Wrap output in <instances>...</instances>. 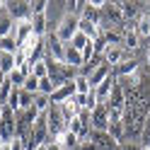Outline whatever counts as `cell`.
Segmentation results:
<instances>
[{
  "instance_id": "ac0fdd59",
  "label": "cell",
  "mask_w": 150,
  "mask_h": 150,
  "mask_svg": "<svg viewBox=\"0 0 150 150\" xmlns=\"http://www.w3.org/2000/svg\"><path fill=\"white\" fill-rule=\"evenodd\" d=\"M34 109L39 111V114H46V111L51 109V97H46V95H34Z\"/></svg>"
},
{
  "instance_id": "74e56055",
  "label": "cell",
  "mask_w": 150,
  "mask_h": 150,
  "mask_svg": "<svg viewBox=\"0 0 150 150\" xmlns=\"http://www.w3.org/2000/svg\"><path fill=\"white\" fill-rule=\"evenodd\" d=\"M140 150H150V148H145V145H140Z\"/></svg>"
},
{
  "instance_id": "f1b7e54d",
  "label": "cell",
  "mask_w": 150,
  "mask_h": 150,
  "mask_svg": "<svg viewBox=\"0 0 150 150\" xmlns=\"http://www.w3.org/2000/svg\"><path fill=\"white\" fill-rule=\"evenodd\" d=\"M46 7H49L46 0H32V17L34 15H46Z\"/></svg>"
},
{
  "instance_id": "4316f807",
  "label": "cell",
  "mask_w": 150,
  "mask_h": 150,
  "mask_svg": "<svg viewBox=\"0 0 150 150\" xmlns=\"http://www.w3.org/2000/svg\"><path fill=\"white\" fill-rule=\"evenodd\" d=\"M22 90H24V92H29V95H39V78H34V75H29Z\"/></svg>"
},
{
  "instance_id": "1f68e13d",
  "label": "cell",
  "mask_w": 150,
  "mask_h": 150,
  "mask_svg": "<svg viewBox=\"0 0 150 150\" xmlns=\"http://www.w3.org/2000/svg\"><path fill=\"white\" fill-rule=\"evenodd\" d=\"M116 150H140V145H136V143H131V140H128V143H121Z\"/></svg>"
},
{
  "instance_id": "5b68a950",
  "label": "cell",
  "mask_w": 150,
  "mask_h": 150,
  "mask_svg": "<svg viewBox=\"0 0 150 150\" xmlns=\"http://www.w3.org/2000/svg\"><path fill=\"white\" fill-rule=\"evenodd\" d=\"M114 87H116V78H114V75H109V78L102 82L99 87H95L99 104H107V102H109V97H111V92H114Z\"/></svg>"
},
{
  "instance_id": "3957f363",
  "label": "cell",
  "mask_w": 150,
  "mask_h": 150,
  "mask_svg": "<svg viewBox=\"0 0 150 150\" xmlns=\"http://www.w3.org/2000/svg\"><path fill=\"white\" fill-rule=\"evenodd\" d=\"M92 131H109V107L99 104L92 111Z\"/></svg>"
},
{
  "instance_id": "8fae6325",
  "label": "cell",
  "mask_w": 150,
  "mask_h": 150,
  "mask_svg": "<svg viewBox=\"0 0 150 150\" xmlns=\"http://www.w3.org/2000/svg\"><path fill=\"white\" fill-rule=\"evenodd\" d=\"M111 73H114L116 78H128V75H136V73H138V61H136V58H128V61H124L121 65L111 68Z\"/></svg>"
},
{
  "instance_id": "30bf717a",
  "label": "cell",
  "mask_w": 150,
  "mask_h": 150,
  "mask_svg": "<svg viewBox=\"0 0 150 150\" xmlns=\"http://www.w3.org/2000/svg\"><path fill=\"white\" fill-rule=\"evenodd\" d=\"M102 15H107V17H109V22L114 24V29H116V24H124V22H126V20H124V15H121L119 3H107V5H104V10H102Z\"/></svg>"
},
{
  "instance_id": "484cf974",
  "label": "cell",
  "mask_w": 150,
  "mask_h": 150,
  "mask_svg": "<svg viewBox=\"0 0 150 150\" xmlns=\"http://www.w3.org/2000/svg\"><path fill=\"white\" fill-rule=\"evenodd\" d=\"M119 7H121V15H124V20H131V17H136V15H138V7H136L133 3H119Z\"/></svg>"
},
{
  "instance_id": "4dcf8cb0",
  "label": "cell",
  "mask_w": 150,
  "mask_h": 150,
  "mask_svg": "<svg viewBox=\"0 0 150 150\" xmlns=\"http://www.w3.org/2000/svg\"><path fill=\"white\" fill-rule=\"evenodd\" d=\"M78 150H99V145H97V143H92L90 138H85V140H80Z\"/></svg>"
},
{
  "instance_id": "2e32d148",
  "label": "cell",
  "mask_w": 150,
  "mask_h": 150,
  "mask_svg": "<svg viewBox=\"0 0 150 150\" xmlns=\"http://www.w3.org/2000/svg\"><path fill=\"white\" fill-rule=\"evenodd\" d=\"M58 107H61V111H63V119H65V121H73L75 116L80 114V107L75 104L73 99H68V102H63V104H58Z\"/></svg>"
},
{
  "instance_id": "4fadbf2b",
  "label": "cell",
  "mask_w": 150,
  "mask_h": 150,
  "mask_svg": "<svg viewBox=\"0 0 150 150\" xmlns=\"http://www.w3.org/2000/svg\"><path fill=\"white\" fill-rule=\"evenodd\" d=\"M29 34H32V20H20V22H15V39H17V44H22Z\"/></svg>"
},
{
  "instance_id": "d4e9b609",
  "label": "cell",
  "mask_w": 150,
  "mask_h": 150,
  "mask_svg": "<svg viewBox=\"0 0 150 150\" xmlns=\"http://www.w3.org/2000/svg\"><path fill=\"white\" fill-rule=\"evenodd\" d=\"M90 41H92V39H87V36L82 34V32H78V34L73 36V41H70V46H73V49H78V51H82V49H85V46H87Z\"/></svg>"
},
{
  "instance_id": "7402d4cb",
  "label": "cell",
  "mask_w": 150,
  "mask_h": 150,
  "mask_svg": "<svg viewBox=\"0 0 150 150\" xmlns=\"http://www.w3.org/2000/svg\"><path fill=\"white\" fill-rule=\"evenodd\" d=\"M56 90H58V87H56V82H53L51 78H44V80H39V92H41V95L51 97Z\"/></svg>"
},
{
  "instance_id": "f546056e",
  "label": "cell",
  "mask_w": 150,
  "mask_h": 150,
  "mask_svg": "<svg viewBox=\"0 0 150 150\" xmlns=\"http://www.w3.org/2000/svg\"><path fill=\"white\" fill-rule=\"evenodd\" d=\"M97 107H99V99H97V92H95V90H90V92H87V107H85V109H90V111H95Z\"/></svg>"
},
{
  "instance_id": "d6986e66",
  "label": "cell",
  "mask_w": 150,
  "mask_h": 150,
  "mask_svg": "<svg viewBox=\"0 0 150 150\" xmlns=\"http://www.w3.org/2000/svg\"><path fill=\"white\" fill-rule=\"evenodd\" d=\"M0 51H5V53H17V51H20V44H17L15 36H3V39H0Z\"/></svg>"
},
{
  "instance_id": "e0dca14e",
  "label": "cell",
  "mask_w": 150,
  "mask_h": 150,
  "mask_svg": "<svg viewBox=\"0 0 150 150\" xmlns=\"http://www.w3.org/2000/svg\"><path fill=\"white\" fill-rule=\"evenodd\" d=\"M32 75H34V78H39V80L49 78V63H46V56H44L41 61H36V63L32 65Z\"/></svg>"
},
{
  "instance_id": "6da1fadb",
  "label": "cell",
  "mask_w": 150,
  "mask_h": 150,
  "mask_svg": "<svg viewBox=\"0 0 150 150\" xmlns=\"http://www.w3.org/2000/svg\"><path fill=\"white\" fill-rule=\"evenodd\" d=\"M53 32H56V36H58L63 44H70L73 36L80 32V17H73L68 12H63V17L58 20V24L53 27Z\"/></svg>"
},
{
  "instance_id": "44dd1931",
  "label": "cell",
  "mask_w": 150,
  "mask_h": 150,
  "mask_svg": "<svg viewBox=\"0 0 150 150\" xmlns=\"http://www.w3.org/2000/svg\"><path fill=\"white\" fill-rule=\"evenodd\" d=\"M27 78H29V75H27V73H22V70H17V68H15V70H12L10 75H7V80H10L12 85L17 87V90H22V87H24V82H27Z\"/></svg>"
},
{
  "instance_id": "7c38bea8",
  "label": "cell",
  "mask_w": 150,
  "mask_h": 150,
  "mask_svg": "<svg viewBox=\"0 0 150 150\" xmlns=\"http://www.w3.org/2000/svg\"><path fill=\"white\" fill-rule=\"evenodd\" d=\"M136 34L140 36V39H148V41H150V15H148V12L138 15V22H136Z\"/></svg>"
},
{
  "instance_id": "ffe728a7",
  "label": "cell",
  "mask_w": 150,
  "mask_h": 150,
  "mask_svg": "<svg viewBox=\"0 0 150 150\" xmlns=\"http://www.w3.org/2000/svg\"><path fill=\"white\" fill-rule=\"evenodd\" d=\"M116 82H119L121 87H124V92H128V90H136V87H138L140 75L136 73V75H128V78H116Z\"/></svg>"
},
{
  "instance_id": "836d02e7",
  "label": "cell",
  "mask_w": 150,
  "mask_h": 150,
  "mask_svg": "<svg viewBox=\"0 0 150 150\" xmlns=\"http://www.w3.org/2000/svg\"><path fill=\"white\" fill-rule=\"evenodd\" d=\"M34 150H49V143H41V145H36Z\"/></svg>"
},
{
  "instance_id": "52a82bcc",
  "label": "cell",
  "mask_w": 150,
  "mask_h": 150,
  "mask_svg": "<svg viewBox=\"0 0 150 150\" xmlns=\"http://www.w3.org/2000/svg\"><path fill=\"white\" fill-rule=\"evenodd\" d=\"M121 34H124V49L133 53L140 46V36L136 34V27H121Z\"/></svg>"
},
{
  "instance_id": "d590c367",
  "label": "cell",
  "mask_w": 150,
  "mask_h": 150,
  "mask_svg": "<svg viewBox=\"0 0 150 150\" xmlns=\"http://www.w3.org/2000/svg\"><path fill=\"white\" fill-rule=\"evenodd\" d=\"M145 61H148V65H150V49H148V53H145Z\"/></svg>"
},
{
  "instance_id": "603a6c76",
  "label": "cell",
  "mask_w": 150,
  "mask_h": 150,
  "mask_svg": "<svg viewBox=\"0 0 150 150\" xmlns=\"http://www.w3.org/2000/svg\"><path fill=\"white\" fill-rule=\"evenodd\" d=\"M73 82H75V90H78L80 95H87V92L92 90V87H90V78H87V75H78Z\"/></svg>"
},
{
  "instance_id": "e575fe53",
  "label": "cell",
  "mask_w": 150,
  "mask_h": 150,
  "mask_svg": "<svg viewBox=\"0 0 150 150\" xmlns=\"http://www.w3.org/2000/svg\"><path fill=\"white\" fill-rule=\"evenodd\" d=\"M0 150H12V148H10V143H3V145H0Z\"/></svg>"
},
{
  "instance_id": "cb8c5ba5",
  "label": "cell",
  "mask_w": 150,
  "mask_h": 150,
  "mask_svg": "<svg viewBox=\"0 0 150 150\" xmlns=\"http://www.w3.org/2000/svg\"><path fill=\"white\" fill-rule=\"evenodd\" d=\"M32 107H34V95H29V92L20 90V109L27 111V109H32Z\"/></svg>"
},
{
  "instance_id": "9a60e30c",
  "label": "cell",
  "mask_w": 150,
  "mask_h": 150,
  "mask_svg": "<svg viewBox=\"0 0 150 150\" xmlns=\"http://www.w3.org/2000/svg\"><path fill=\"white\" fill-rule=\"evenodd\" d=\"M15 68H17V63H15V53H5V51H0V70H3L5 75H10Z\"/></svg>"
},
{
  "instance_id": "f35d334b",
  "label": "cell",
  "mask_w": 150,
  "mask_h": 150,
  "mask_svg": "<svg viewBox=\"0 0 150 150\" xmlns=\"http://www.w3.org/2000/svg\"><path fill=\"white\" fill-rule=\"evenodd\" d=\"M148 15H150V5H148Z\"/></svg>"
},
{
  "instance_id": "8992f818",
  "label": "cell",
  "mask_w": 150,
  "mask_h": 150,
  "mask_svg": "<svg viewBox=\"0 0 150 150\" xmlns=\"http://www.w3.org/2000/svg\"><path fill=\"white\" fill-rule=\"evenodd\" d=\"M109 75H111V65H107V63L97 65V68L90 73V87H92V90H95V87H99L102 82L109 78Z\"/></svg>"
},
{
  "instance_id": "ba28073f",
  "label": "cell",
  "mask_w": 150,
  "mask_h": 150,
  "mask_svg": "<svg viewBox=\"0 0 150 150\" xmlns=\"http://www.w3.org/2000/svg\"><path fill=\"white\" fill-rule=\"evenodd\" d=\"M65 65H70V68H75V70H82V65H85L82 51L73 49V46L68 44V46H65Z\"/></svg>"
},
{
  "instance_id": "5bb4252c",
  "label": "cell",
  "mask_w": 150,
  "mask_h": 150,
  "mask_svg": "<svg viewBox=\"0 0 150 150\" xmlns=\"http://www.w3.org/2000/svg\"><path fill=\"white\" fill-rule=\"evenodd\" d=\"M3 36H15V20L10 15H0V39Z\"/></svg>"
},
{
  "instance_id": "8d00e7d4",
  "label": "cell",
  "mask_w": 150,
  "mask_h": 150,
  "mask_svg": "<svg viewBox=\"0 0 150 150\" xmlns=\"http://www.w3.org/2000/svg\"><path fill=\"white\" fill-rule=\"evenodd\" d=\"M3 111H5V107H3V104H0V121H3Z\"/></svg>"
},
{
  "instance_id": "277c9868",
  "label": "cell",
  "mask_w": 150,
  "mask_h": 150,
  "mask_svg": "<svg viewBox=\"0 0 150 150\" xmlns=\"http://www.w3.org/2000/svg\"><path fill=\"white\" fill-rule=\"evenodd\" d=\"M75 92H78V90H75V82L68 80L65 85H61V87L51 95V104H63V102H68V99L75 97Z\"/></svg>"
},
{
  "instance_id": "83f0119b",
  "label": "cell",
  "mask_w": 150,
  "mask_h": 150,
  "mask_svg": "<svg viewBox=\"0 0 150 150\" xmlns=\"http://www.w3.org/2000/svg\"><path fill=\"white\" fill-rule=\"evenodd\" d=\"M140 143L145 148H150V109H148V116H145V124H143V133H140Z\"/></svg>"
},
{
  "instance_id": "9c48e42d",
  "label": "cell",
  "mask_w": 150,
  "mask_h": 150,
  "mask_svg": "<svg viewBox=\"0 0 150 150\" xmlns=\"http://www.w3.org/2000/svg\"><path fill=\"white\" fill-rule=\"evenodd\" d=\"M126 92H124V87L116 82V87H114V92H111V97H109V102H107V107L109 109H126Z\"/></svg>"
},
{
  "instance_id": "d6a6232c",
  "label": "cell",
  "mask_w": 150,
  "mask_h": 150,
  "mask_svg": "<svg viewBox=\"0 0 150 150\" xmlns=\"http://www.w3.org/2000/svg\"><path fill=\"white\" fill-rule=\"evenodd\" d=\"M49 150H63V148H61L58 143H49Z\"/></svg>"
},
{
  "instance_id": "7a4b0ae2",
  "label": "cell",
  "mask_w": 150,
  "mask_h": 150,
  "mask_svg": "<svg viewBox=\"0 0 150 150\" xmlns=\"http://www.w3.org/2000/svg\"><path fill=\"white\" fill-rule=\"evenodd\" d=\"M7 15H10L15 22H20V20H32V3H24V0L7 3Z\"/></svg>"
}]
</instances>
